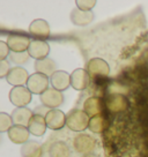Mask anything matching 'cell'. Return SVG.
<instances>
[{
	"mask_svg": "<svg viewBox=\"0 0 148 157\" xmlns=\"http://www.w3.org/2000/svg\"><path fill=\"white\" fill-rule=\"evenodd\" d=\"M109 126V123L108 120L105 119V118L102 116V114H99V116H96V117H93L90 118V121H89V129L92 131L93 133H102L104 132L107 127Z\"/></svg>",
	"mask_w": 148,
	"mask_h": 157,
	"instance_id": "obj_23",
	"label": "cell"
},
{
	"mask_svg": "<svg viewBox=\"0 0 148 157\" xmlns=\"http://www.w3.org/2000/svg\"><path fill=\"white\" fill-rule=\"evenodd\" d=\"M45 121L48 128L52 131H59L66 125V114L58 109L50 110L49 113L45 116Z\"/></svg>",
	"mask_w": 148,
	"mask_h": 157,
	"instance_id": "obj_9",
	"label": "cell"
},
{
	"mask_svg": "<svg viewBox=\"0 0 148 157\" xmlns=\"http://www.w3.org/2000/svg\"><path fill=\"white\" fill-rule=\"evenodd\" d=\"M46 128H48V126H46L45 118L41 117L38 114H34L33 118L30 119L29 125H28V129H29L30 134H33L35 136L44 135Z\"/></svg>",
	"mask_w": 148,
	"mask_h": 157,
	"instance_id": "obj_20",
	"label": "cell"
},
{
	"mask_svg": "<svg viewBox=\"0 0 148 157\" xmlns=\"http://www.w3.org/2000/svg\"><path fill=\"white\" fill-rule=\"evenodd\" d=\"M103 110V103L102 99L97 96H92L86 99L84 103V111L88 114L90 118L99 116Z\"/></svg>",
	"mask_w": 148,
	"mask_h": 157,
	"instance_id": "obj_18",
	"label": "cell"
},
{
	"mask_svg": "<svg viewBox=\"0 0 148 157\" xmlns=\"http://www.w3.org/2000/svg\"><path fill=\"white\" fill-rule=\"evenodd\" d=\"M10 49L8 44H7V42H0V59L1 60H5L8 56L10 54Z\"/></svg>",
	"mask_w": 148,
	"mask_h": 157,
	"instance_id": "obj_27",
	"label": "cell"
},
{
	"mask_svg": "<svg viewBox=\"0 0 148 157\" xmlns=\"http://www.w3.org/2000/svg\"><path fill=\"white\" fill-rule=\"evenodd\" d=\"M128 99L125 95L119 93L110 94L107 98L105 105L111 113H120L124 112L128 108Z\"/></svg>",
	"mask_w": 148,
	"mask_h": 157,
	"instance_id": "obj_6",
	"label": "cell"
},
{
	"mask_svg": "<svg viewBox=\"0 0 148 157\" xmlns=\"http://www.w3.org/2000/svg\"><path fill=\"white\" fill-rule=\"evenodd\" d=\"M13 126H14V121L12 116L5 112L0 113V132H8Z\"/></svg>",
	"mask_w": 148,
	"mask_h": 157,
	"instance_id": "obj_25",
	"label": "cell"
},
{
	"mask_svg": "<svg viewBox=\"0 0 148 157\" xmlns=\"http://www.w3.org/2000/svg\"><path fill=\"white\" fill-rule=\"evenodd\" d=\"M34 67L36 73L44 74V75L49 76V78H51L58 71L56 61H54L53 59L49 58V57L45 59H42V60H36Z\"/></svg>",
	"mask_w": 148,
	"mask_h": 157,
	"instance_id": "obj_17",
	"label": "cell"
},
{
	"mask_svg": "<svg viewBox=\"0 0 148 157\" xmlns=\"http://www.w3.org/2000/svg\"><path fill=\"white\" fill-rule=\"evenodd\" d=\"M96 147V141L93 136H90L88 134L80 133L78 135H75L73 139V148L76 152L81 154L82 156L93 154Z\"/></svg>",
	"mask_w": 148,
	"mask_h": 157,
	"instance_id": "obj_3",
	"label": "cell"
},
{
	"mask_svg": "<svg viewBox=\"0 0 148 157\" xmlns=\"http://www.w3.org/2000/svg\"><path fill=\"white\" fill-rule=\"evenodd\" d=\"M50 82L52 84V88L59 91H64L71 84V75L65 71H57L50 78Z\"/></svg>",
	"mask_w": 148,
	"mask_h": 157,
	"instance_id": "obj_16",
	"label": "cell"
},
{
	"mask_svg": "<svg viewBox=\"0 0 148 157\" xmlns=\"http://www.w3.org/2000/svg\"><path fill=\"white\" fill-rule=\"evenodd\" d=\"M86 71L88 72L90 78L93 80H102L109 76L110 67L109 64L102 58H93L90 59L87 64Z\"/></svg>",
	"mask_w": 148,
	"mask_h": 157,
	"instance_id": "obj_2",
	"label": "cell"
},
{
	"mask_svg": "<svg viewBox=\"0 0 148 157\" xmlns=\"http://www.w3.org/2000/svg\"><path fill=\"white\" fill-rule=\"evenodd\" d=\"M10 71V63L6 60H0V78H6Z\"/></svg>",
	"mask_w": 148,
	"mask_h": 157,
	"instance_id": "obj_28",
	"label": "cell"
},
{
	"mask_svg": "<svg viewBox=\"0 0 148 157\" xmlns=\"http://www.w3.org/2000/svg\"><path fill=\"white\" fill-rule=\"evenodd\" d=\"M50 109L46 108L45 105H38V106H36V108L34 109V114H38V116H41V117H44L49 113Z\"/></svg>",
	"mask_w": 148,
	"mask_h": 157,
	"instance_id": "obj_29",
	"label": "cell"
},
{
	"mask_svg": "<svg viewBox=\"0 0 148 157\" xmlns=\"http://www.w3.org/2000/svg\"><path fill=\"white\" fill-rule=\"evenodd\" d=\"M10 116L13 118L15 125H21V126L28 127L30 119L34 116V111H31L28 108H16L13 110Z\"/></svg>",
	"mask_w": 148,
	"mask_h": 157,
	"instance_id": "obj_19",
	"label": "cell"
},
{
	"mask_svg": "<svg viewBox=\"0 0 148 157\" xmlns=\"http://www.w3.org/2000/svg\"><path fill=\"white\" fill-rule=\"evenodd\" d=\"M82 157H99L97 155H95V154H88V155H84Z\"/></svg>",
	"mask_w": 148,
	"mask_h": 157,
	"instance_id": "obj_30",
	"label": "cell"
},
{
	"mask_svg": "<svg viewBox=\"0 0 148 157\" xmlns=\"http://www.w3.org/2000/svg\"><path fill=\"white\" fill-rule=\"evenodd\" d=\"M40 99L43 105L49 108L50 110H53V109L59 108L60 105L64 103V95L57 89L49 88L45 93L41 95Z\"/></svg>",
	"mask_w": 148,
	"mask_h": 157,
	"instance_id": "obj_7",
	"label": "cell"
},
{
	"mask_svg": "<svg viewBox=\"0 0 148 157\" xmlns=\"http://www.w3.org/2000/svg\"><path fill=\"white\" fill-rule=\"evenodd\" d=\"M29 58L30 56L28 53V51H25V52H10V61L18 66H21V65L28 63Z\"/></svg>",
	"mask_w": 148,
	"mask_h": 157,
	"instance_id": "obj_24",
	"label": "cell"
},
{
	"mask_svg": "<svg viewBox=\"0 0 148 157\" xmlns=\"http://www.w3.org/2000/svg\"><path fill=\"white\" fill-rule=\"evenodd\" d=\"M89 80H90V76H89L88 72L84 68L74 69L71 74V86L75 90H79V91L87 89Z\"/></svg>",
	"mask_w": 148,
	"mask_h": 157,
	"instance_id": "obj_13",
	"label": "cell"
},
{
	"mask_svg": "<svg viewBox=\"0 0 148 157\" xmlns=\"http://www.w3.org/2000/svg\"><path fill=\"white\" fill-rule=\"evenodd\" d=\"M8 97L10 103L16 108H25L31 102L33 94L27 87L21 86V87H13L10 89Z\"/></svg>",
	"mask_w": 148,
	"mask_h": 157,
	"instance_id": "obj_4",
	"label": "cell"
},
{
	"mask_svg": "<svg viewBox=\"0 0 148 157\" xmlns=\"http://www.w3.org/2000/svg\"><path fill=\"white\" fill-rule=\"evenodd\" d=\"M76 8H79L84 12H92L90 10H93L96 6V1L95 0H76L75 1Z\"/></svg>",
	"mask_w": 148,
	"mask_h": 157,
	"instance_id": "obj_26",
	"label": "cell"
},
{
	"mask_svg": "<svg viewBox=\"0 0 148 157\" xmlns=\"http://www.w3.org/2000/svg\"><path fill=\"white\" fill-rule=\"evenodd\" d=\"M90 117L84 110L72 109L66 114V126L73 132H84L89 127Z\"/></svg>",
	"mask_w": 148,
	"mask_h": 157,
	"instance_id": "obj_1",
	"label": "cell"
},
{
	"mask_svg": "<svg viewBox=\"0 0 148 157\" xmlns=\"http://www.w3.org/2000/svg\"><path fill=\"white\" fill-rule=\"evenodd\" d=\"M31 40L28 36L21 34H10L7 37V44L12 52H25L28 51Z\"/></svg>",
	"mask_w": 148,
	"mask_h": 157,
	"instance_id": "obj_8",
	"label": "cell"
},
{
	"mask_svg": "<svg viewBox=\"0 0 148 157\" xmlns=\"http://www.w3.org/2000/svg\"><path fill=\"white\" fill-rule=\"evenodd\" d=\"M50 78L44 74L41 73H34L29 76L27 88L29 89L31 94L35 95H42L49 89Z\"/></svg>",
	"mask_w": 148,
	"mask_h": 157,
	"instance_id": "obj_5",
	"label": "cell"
},
{
	"mask_svg": "<svg viewBox=\"0 0 148 157\" xmlns=\"http://www.w3.org/2000/svg\"><path fill=\"white\" fill-rule=\"evenodd\" d=\"M8 139L15 144H25V142L29 141V129L28 127L21 126V125H14L7 132Z\"/></svg>",
	"mask_w": 148,
	"mask_h": 157,
	"instance_id": "obj_14",
	"label": "cell"
},
{
	"mask_svg": "<svg viewBox=\"0 0 148 157\" xmlns=\"http://www.w3.org/2000/svg\"><path fill=\"white\" fill-rule=\"evenodd\" d=\"M69 147L64 141H56L49 147L50 157H69Z\"/></svg>",
	"mask_w": 148,
	"mask_h": 157,
	"instance_id": "obj_22",
	"label": "cell"
},
{
	"mask_svg": "<svg viewBox=\"0 0 148 157\" xmlns=\"http://www.w3.org/2000/svg\"><path fill=\"white\" fill-rule=\"evenodd\" d=\"M29 33L38 40H44L50 36V25L43 19L34 20L29 25Z\"/></svg>",
	"mask_w": 148,
	"mask_h": 157,
	"instance_id": "obj_11",
	"label": "cell"
},
{
	"mask_svg": "<svg viewBox=\"0 0 148 157\" xmlns=\"http://www.w3.org/2000/svg\"><path fill=\"white\" fill-rule=\"evenodd\" d=\"M28 53L31 58L36 60L48 58L50 53V45L45 40H38V39L31 40L29 49H28Z\"/></svg>",
	"mask_w": 148,
	"mask_h": 157,
	"instance_id": "obj_12",
	"label": "cell"
},
{
	"mask_svg": "<svg viewBox=\"0 0 148 157\" xmlns=\"http://www.w3.org/2000/svg\"><path fill=\"white\" fill-rule=\"evenodd\" d=\"M21 155L22 157H42L43 156V148L40 142L29 140L28 142L22 144Z\"/></svg>",
	"mask_w": 148,
	"mask_h": 157,
	"instance_id": "obj_21",
	"label": "cell"
},
{
	"mask_svg": "<svg viewBox=\"0 0 148 157\" xmlns=\"http://www.w3.org/2000/svg\"><path fill=\"white\" fill-rule=\"evenodd\" d=\"M69 19L72 21V23L78 27H86L92 23V21L94 20V13L93 12H84L79 8H73L69 15Z\"/></svg>",
	"mask_w": 148,
	"mask_h": 157,
	"instance_id": "obj_15",
	"label": "cell"
},
{
	"mask_svg": "<svg viewBox=\"0 0 148 157\" xmlns=\"http://www.w3.org/2000/svg\"><path fill=\"white\" fill-rule=\"evenodd\" d=\"M29 76L30 75H28L27 69L20 67V66H16V67L10 68L8 75L6 76V80L8 83L14 86V87H21V86H25L28 83Z\"/></svg>",
	"mask_w": 148,
	"mask_h": 157,
	"instance_id": "obj_10",
	"label": "cell"
}]
</instances>
